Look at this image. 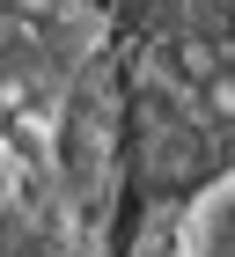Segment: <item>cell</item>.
I'll return each instance as SVG.
<instances>
[{
  "instance_id": "cell-1",
  "label": "cell",
  "mask_w": 235,
  "mask_h": 257,
  "mask_svg": "<svg viewBox=\"0 0 235 257\" xmlns=\"http://www.w3.org/2000/svg\"><path fill=\"white\" fill-rule=\"evenodd\" d=\"M169 257H235V169L198 184L169 220Z\"/></svg>"
}]
</instances>
